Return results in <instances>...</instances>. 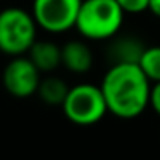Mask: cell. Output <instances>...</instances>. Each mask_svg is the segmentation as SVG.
<instances>
[{
  "instance_id": "8992f818",
  "label": "cell",
  "mask_w": 160,
  "mask_h": 160,
  "mask_svg": "<svg viewBox=\"0 0 160 160\" xmlns=\"http://www.w3.org/2000/svg\"><path fill=\"white\" fill-rule=\"evenodd\" d=\"M40 81L42 72L28 55L12 57L2 72V83L5 91L16 98H28L36 95Z\"/></svg>"
},
{
  "instance_id": "3957f363",
  "label": "cell",
  "mask_w": 160,
  "mask_h": 160,
  "mask_svg": "<svg viewBox=\"0 0 160 160\" xmlns=\"http://www.w3.org/2000/svg\"><path fill=\"white\" fill-rule=\"evenodd\" d=\"M31 11L22 7H5L0 11V52L9 57L26 55L36 42L38 31Z\"/></svg>"
},
{
  "instance_id": "7a4b0ae2",
  "label": "cell",
  "mask_w": 160,
  "mask_h": 160,
  "mask_svg": "<svg viewBox=\"0 0 160 160\" xmlns=\"http://www.w3.org/2000/svg\"><path fill=\"white\" fill-rule=\"evenodd\" d=\"M124 18L117 0H83L74 29L86 42H108L119 35Z\"/></svg>"
},
{
  "instance_id": "5bb4252c",
  "label": "cell",
  "mask_w": 160,
  "mask_h": 160,
  "mask_svg": "<svg viewBox=\"0 0 160 160\" xmlns=\"http://www.w3.org/2000/svg\"><path fill=\"white\" fill-rule=\"evenodd\" d=\"M148 11L152 12L155 18H158L160 19V0H150V7H148Z\"/></svg>"
},
{
  "instance_id": "9c48e42d",
  "label": "cell",
  "mask_w": 160,
  "mask_h": 160,
  "mask_svg": "<svg viewBox=\"0 0 160 160\" xmlns=\"http://www.w3.org/2000/svg\"><path fill=\"white\" fill-rule=\"evenodd\" d=\"M145 43L136 36H114L108 47V57L112 64L126 62V64H138L141 53L145 52Z\"/></svg>"
},
{
  "instance_id": "4fadbf2b",
  "label": "cell",
  "mask_w": 160,
  "mask_h": 160,
  "mask_svg": "<svg viewBox=\"0 0 160 160\" xmlns=\"http://www.w3.org/2000/svg\"><path fill=\"white\" fill-rule=\"evenodd\" d=\"M150 108L160 115V81L152 83V91H150Z\"/></svg>"
},
{
  "instance_id": "ba28073f",
  "label": "cell",
  "mask_w": 160,
  "mask_h": 160,
  "mask_svg": "<svg viewBox=\"0 0 160 160\" xmlns=\"http://www.w3.org/2000/svg\"><path fill=\"white\" fill-rule=\"evenodd\" d=\"M26 55L33 60L40 72H53L62 66V48L52 40H36Z\"/></svg>"
},
{
  "instance_id": "277c9868",
  "label": "cell",
  "mask_w": 160,
  "mask_h": 160,
  "mask_svg": "<svg viewBox=\"0 0 160 160\" xmlns=\"http://www.w3.org/2000/svg\"><path fill=\"white\" fill-rule=\"evenodd\" d=\"M62 112L76 126H93L108 114L102 88L91 83H79L69 88Z\"/></svg>"
},
{
  "instance_id": "5b68a950",
  "label": "cell",
  "mask_w": 160,
  "mask_h": 160,
  "mask_svg": "<svg viewBox=\"0 0 160 160\" xmlns=\"http://www.w3.org/2000/svg\"><path fill=\"white\" fill-rule=\"evenodd\" d=\"M83 0H33L31 14L40 29L52 35L74 29Z\"/></svg>"
},
{
  "instance_id": "30bf717a",
  "label": "cell",
  "mask_w": 160,
  "mask_h": 160,
  "mask_svg": "<svg viewBox=\"0 0 160 160\" xmlns=\"http://www.w3.org/2000/svg\"><path fill=\"white\" fill-rule=\"evenodd\" d=\"M69 88L71 86H67V83L62 78L47 76V78H42L36 95L40 97V100L43 103L50 105V107H62L64 100L69 93Z\"/></svg>"
},
{
  "instance_id": "8fae6325",
  "label": "cell",
  "mask_w": 160,
  "mask_h": 160,
  "mask_svg": "<svg viewBox=\"0 0 160 160\" xmlns=\"http://www.w3.org/2000/svg\"><path fill=\"white\" fill-rule=\"evenodd\" d=\"M138 66L152 83L160 81V45H150L145 48L138 60Z\"/></svg>"
},
{
  "instance_id": "7c38bea8",
  "label": "cell",
  "mask_w": 160,
  "mask_h": 160,
  "mask_svg": "<svg viewBox=\"0 0 160 160\" xmlns=\"http://www.w3.org/2000/svg\"><path fill=\"white\" fill-rule=\"evenodd\" d=\"M124 14H143L148 11L150 0H117Z\"/></svg>"
},
{
  "instance_id": "52a82bcc",
  "label": "cell",
  "mask_w": 160,
  "mask_h": 160,
  "mask_svg": "<svg viewBox=\"0 0 160 160\" xmlns=\"http://www.w3.org/2000/svg\"><path fill=\"white\" fill-rule=\"evenodd\" d=\"M62 66L72 74H86L93 67V52L86 40H69L62 47Z\"/></svg>"
},
{
  "instance_id": "6da1fadb",
  "label": "cell",
  "mask_w": 160,
  "mask_h": 160,
  "mask_svg": "<svg viewBox=\"0 0 160 160\" xmlns=\"http://www.w3.org/2000/svg\"><path fill=\"white\" fill-rule=\"evenodd\" d=\"M100 88L108 114L119 119H136L150 107L152 81L138 64H112L102 78Z\"/></svg>"
}]
</instances>
